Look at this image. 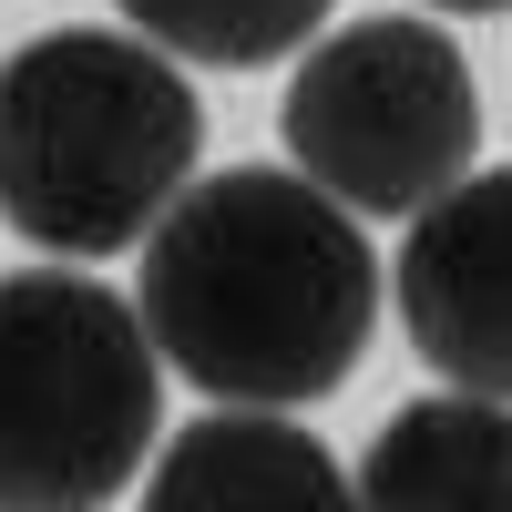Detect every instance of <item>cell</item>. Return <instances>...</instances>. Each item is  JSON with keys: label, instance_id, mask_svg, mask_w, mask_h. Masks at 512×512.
Wrapping results in <instances>:
<instances>
[{"label": "cell", "instance_id": "obj_1", "mask_svg": "<svg viewBox=\"0 0 512 512\" xmlns=\"http://www.w3.org/2000/svg\"><path fill=\"white\" fill-rule=\"evenodd\" d=\"M144 328L226 410H308L379 328V256L359 216L297 164L195 175L144 236Z\"/></svg>", "mask_w": 512, "mask_h": 512}, {"label": "cell", "instance_id": "obj_2", "mask_svg": "<svg viewBox=\"0 0 512 512\" xmlns=\"http://www.w3.org/2000/svg\"><path fill=\"white\" fill-rule=\"evenodd\" d=\"M205 103L134 31H41L0 62V216L52 256H113L195 185Z\"/></svg>", "mask_w": 512, "mask_h": 512}, {"label": "cell", "instance_id": "obj_3", "mask_svg": "<svg viewBox=\"0 0 512 512\" xmlns=\"http://www.w3.org/2000/svg\"><path fill=\"white\" fill-rule=\"evenodd\" d=\"M164 349L82 267L0 277V512H103L154 451Z\"/></svg>", "mask_w": 512, "mask_h": 512}, {"label": "cell", "instance_id": "obj_4", "mask_svg": "<svg viewBox=\"0 0 512 512\" xmlns=\"http://www.w3.org/2000/svg\"><path fill=\"white\" fill-rule=\"evenodd\" d=\"M287 164L328 185L349 216H420L482 154V93L441 21H349L287 82Z\"/></svg>", "mask_w": 512, "mask_h": 512}, {"label": "cell", "instance_id": "obj_5", "mask_svg": "<svg viewBox=\"0 0 512 512\" xmlns=\"http://www.w3.org/2000/svg\"><path fill=\"white\" fill-rule=\"evenodd\" d=\"M390 297H400L410 349L451 390L512 400V164L461 175L441 205H420Z\"/></svg>", "mask_w": 512, "mask_h": 512}, {"label": "cell", "instance_id": "obj_6", "mask_svg": "<svg viewBox=\"0 0 512 512\" xmlns=\"http://www.w3.org/2000/svg\"><path fill=\"white\" fill-rule=\"evenodd\" d=\"M144 512H359V482L287 410H205L164 441Z\"/></svg>", "mask_w": 512, "mask_h": 512}, {"label": "cell", "instance_id": "obj_7", "mask_svg": "<svg viewBox=\"0 0 512 512\" xmlns=\"http://www.w3.org/2000/svg\"><path fill=\"white\" fill-rule=\"evenodd\" d=\"M359 512H512V400H410L359 461Z\"/></svg>", "mask_w": 512, "mask_h": 512}, {"label": "cell", "instance_id": "obj_8", "mask_svg": "<svg viewBox=\"0 0 512 512\" xmlns=\"http://www.w3.org/2000/svg\"><path fill=\"white\" fill-rule=\"evenodd\" d=\"M154 52L175 62H216V72H256V62H287L297 41L328 21V0H123Z\"/></svg>", "mask_w": 512, "mask_h": 512}, {"label": "cell", "instance_id": "obj_9", "mask_svg": "<svg viewBox=\"0 0 512 512\" xmlns=\"http://www.w3.org/2000/svg\"><path fill=\"white\" fill-rule=\"evenodd\" d=\"M441 11H512V0H441Z\"/></svg>", "mask_w": 512, "mask_h": 512}]
</instances>
